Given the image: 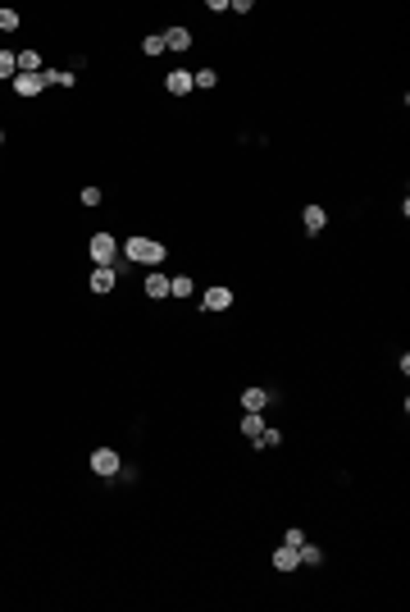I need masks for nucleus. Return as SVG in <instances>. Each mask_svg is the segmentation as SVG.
I'll list each match as a JSON object with an SVG mask.
<instances>
[{
    "label": "nucleus",
    "mask_w": 410,
    "mask_h": 612,
    "mask_svg": "<svg viewBox=\"0 0 410 612\" xmlns=\"http://www.w3.org/2000/svg\"><path fill=\"white\" fill-rule=\"evenodd\" d=\"M14 65H19V74H42V55L37 51H14Z\"/></svg>",
    "instance_id": "nucleus-12"
},
{
    "label": "nucleus",
    "mask_w": 410,
    "mask_h": 612,
    "mask_svg": "<svg viewBox=\"0 0 410 612\" xmlns=\"http://www.w3.org/2000/svg\"><path fill=\"white\" fill-rule=\"evenodd\" d=\"M242 407H247V411H265V407H269V389H247V393H242Z\"/></svg>",
    "instance_id": "nucleus-13"
},
{
    "label": "nucleus",
    "mask_w": 410,
    "mask_h": 612,
    "mask_svg": "<svg viewBox=\"0 0 410 612\" xmlns=\"http://www.w3.org/2000/svg\"><path fill=\"white\" fill-rule=\"evenodd\" d=\"M192 87H219V74H215V69H196V74H192Z\"/></svg>",
    "instance_id": "nucleus-18"
},
{
    "label": "nucleus",
    "mask_w": 410,
    "mask_h": 612,
    "mask_svg": "<svg viewBox=\"0 0 410 612\" xmlns=\"http://www.w3.org/2000/svg\"><path fill=\"white\" fill-rule=\"evenodd\" d=\"M164 51H187V46H192V33H187V28H164Z\"/></svg>",
    "instance_id": "nucleus-9"
},
{
    "label": "nucleus",
    "mask_w": 410,
    "mask_h": 612,
    "mask_svg": "<svg viewBox=\"0 0 410 612\" xmlns=\"http://www.w3.org/2000/svg\"><path fill=\"white\" fill-rule=\"evenodd\" d=\"M164 87H169L173 96H187V92H196V87H192V74H187V69H173V74L164 78Z\"/></svg>",
    "instance_id": "nucleus-7"
},
{
    "label": "nucleus",
    "mask_w": 410,
    "mask_h": 612,
    "mask_svg": "<svg viewBox=\"0 0 410 612\" xmlns=\"http://www.w3.org/2000/svg\"><path fill=\"white\" fill-rule=\"evenodd\" d=\"M114 284H119V270L114 265H96L91 270V293H109Z\"/></svg>",
    "instance_id": "nucleus-5"
},
{
    "label": "nucleus",
    "mask_w": 410,
    "mask_h": 612,
    "mask_svg": "<svg viewBox=\"0 0 410 612\" xmlns=\"http://www.w3.org/2000/svg\"><path fill=\"white\" fill-rule=\"evenodd\" d=\"M19 65H14V51H0V83H14Z\"/></svg>",
    "instance_id": "nucleus-17"
},
{
    "label": "nucleus",
    "mask_w": 410,
    "mask_h": 612,
    "mask_svg": "<svg viewBox=\"0 0 410 612\" xmlns=\"http://www.w3.org/2000/svg\"><path fill=\"white\" fill-rule=\"evenodd\" d=\"M296 558H301V567H319V562H324V548H319V544H301V548H296Z\"/></svg>",
    "instance_id": "nucleus-15"
},
{
    "label": "nucleus",
    "mask_w": 410,
    "mask_h": 612,
    "mask_svg": "<svg viewBox=\"0 0 410 612\" xmlns=\"http://www.w3.org/2000/svg\"><path fill=\"white\" fill-rule=\"evenodd\" d=\"M123 256H128V261H137V265H160L164 256H169V247H164V242H155V238H141V233H132V238L123 242Z\"/></svg>",
    "instance_id": "nucleus-1"
},
{
    "label": "nucleus",
    "mask_w": 410,
    "mask_h": 612,
    "mask_svg": "<svg viewBox=\"0 0 410 612\" xmlns=\"http://www.w3.org/2000/svg\"><path fill=\"white\" fill-rule=\"evenodd\" d=\"M100 197H105L100 187H82V206H100Z\"/></svg>",
    "instance_id": "nucleus-22"
},
{
    "label": "nucleus",
    "mask_w": 410,
    "mask_h": 612,
    "mask_svg": "<svg viewBox=\"0 0 410 612\" xmlns=\"http://www.w3.org/2000/svg\"><path fill=\"white\" fill-rule=\"evenodd\" d=\"M169 297H178V302H187V297H192V279H187V274H178V279H169Z\"/></svg>",
    "instance_id": "nucleus-16"
},
{
    "label": "nucleus",
    "mask_w": 410,
    "mask_h": 612,
    "mask_svg": "<svg viewBox=\"0 0 410 612\" xmlns=\"http://www.w3.org/2000/svg\"><path fill=\"white\" fill-rule=\"evenodd\" d=\"M91 470L105 475V480H114V475L123 470V461H119V452H114V448H96V452H91Z\"/></svg>",
    "instance_id": "nucleus-3"
},
{
    "label": "nucleus",
    "mask_w": 410,
    "mask_h": 612,
    "mask_svg": "<svg viewBox=\"0 0 410 612\" xmlns=\"http://www.w3.org/2000/svg\"><path fill=\"white\" fill-rule=\"evenodd\" d=\"M283 544L301 548V544H305V530H301V525H287V535H283Z\"/></svg>",
    "instance_id": "nucleus-20"
},
{
    "label": "nucleus",
    "mask_w": 410,
    "mask_h": 612,
    "mask_svg": "<svg viewBox=\"0 0 410 612\" xmlns=\"http://www.w3.org/2000/svg\"><path fill=\"white\" fill-rule=\"evenodd\" d=\"M233 306V288H205V311H228Z\"/></svg>",
    "instance_id": "nucleus-8"
},
{
    "label": "nucleus",
    "mask_w": 410,
    "mask_h": 612,
    "mask_svg": "<svg viewBox=\"0 0 410 612\" xmlns=\"http://www.w3.org/2000/svg\"><path fill=\"white\" fill-rule=\"evenodd\" d=\"M146 297H155V302L169 297V279H164L160 270H146Z\"/></svg>",
    "instance_id": "nucleus-10"
},
{
    "label": "nucleus",
    "mask_w": 410,
    "mask_h": 612,
    "mask_svg": "<svg viewBox=\"0 0 410 612\" xmlns=\"http://www.w3.org/2000/svg\"><path fill=\"white\" fill-rule=\"evenodd\" d=\"M0 146H5V133H0Z\"/></svg>",
    "instance_id": "nucleus-24"
},
{
    "label": "nucleus",
    "mask_w": 410,
    "mask_h": 612,
    "mask_svg": "<svg viewBox=\"0 0 410 612\" xmlns=\"http://www.w3.org/2000/svg\"><path fill=\"white\" fill-rule=\"evenodd\" d=\"M0 28H5V33H14V28H19V14H14V10H0Z\"/></svg>",
    "instance_id": "nucleus-23"
},
{
    "label": "nucleus",
    "mask_w": 410,
    "mask_h": 612,
    "mask_svg": "<svg viewBox=\"0 0 410 612\" xmlns=\"http://www.w3.org/2000/svg\"><path fill=\"white\" fill-rule=\"evenodd\" d=\"M301 567V558H296V548L292 544H283L278 553H274V571H296Z\"/></svg>",
    "instance_id": "nucleus-11"
},
{
    "label": "nucleus",
    "mask_w": 410,
    "mask_h": 612,
    "mask_svg": "<svg viewBox=\"0 0 410 612\" xmlns=\"http://www.w3.org/2000/svg\"><path fill=\"white\" fill-rule=\"evenodd\" d=\"M260 430H265V416H260V411H247V416H242V434H247L251 443L260 439Z\"/></svg>",
    "instance_id": "nucleus-14"
},
{
    "label": "nucleus",
    "mask_w": 410,
    "mask_h": 612,
    "mask_svg": "<svg viewBox=\"0 0 410 612\" xmlns=\"http://www.w3.org/2000/svg\"><path fill=\"white\" fill-rule=\"evenodd\" d=\"M301 224H305V233H324L328 210H324V206H305V210H301Z\"/></svg>",
    "instance_id": "nucleus-6"
},
{
    "label": "nucleus",
    "mask_w": 410,
    "mask_h": 612,
    "mask_svg": "<svg viewBox=\"0 0 410 612\" xmlns=\"http://www.w3.org/2000/svg\"><path fill=\"white\" fill-rule=\"evenodd\" d=\"M278 443H283V434H278V430H269V425L260 430V439H256V448H278Z\"/></svg>",
    "instance_id": "nucleus-19"
},
{
    "label": "nucleus",
    "mask_w": 410,
    "mask_h": 612,
    "mask_svg": "<svg viewBox=\"0 0 410 612\" xmlns=\"http://www.w3.org/2000/svg\"><path fill=\"white\" fill-rule=\"evenodd\" d=\"M141 51H146V55H164V37H160V33L146 37V42H141Z\"/></svg>",
    "instance_id": "nucleus-21"
},
{
    "label": "nucleus",
    "mask_w": 410,
    "mask_h": 612,
    "mask_svg": "<svg viewBox=\"0 0 410 612\" xmlns=\"http://www.w3.org/2000/svg\"><path fill=\"white\" fill-rule=\"evenodd\" d=\"M87 252H91L96 265H114V261H119V242H114V233H91Z\"/></svg>",
    "instance_id": "nucleus-2"
},
{
    "label": "nucleus",
    "mask_w": 410,
    "mask_h": 612,
    "mask_svg": "<svg viewBox=\"0 0 410 612\" xmlns=\"http://www.w3.org/2000/svg\"><path fill=\"white\" fill-rule=\"evenodd\" d=\"M19 96H42L46 92V78L42 74H14V83H10Z\"/></svg>",
    "instance_id": "nucleus-4"
}]
</instances>
